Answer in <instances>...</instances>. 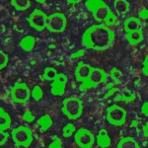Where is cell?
<instances>
[{"instance_id":"obj_33","label":"cell","mask_w":148,"mask_h":148,"mask_svg":"<svg viewBox=\"0 0 148 148\" xmlns=\"http://www.w3.org/2000/svg\"><path fill=\"white\" fill-rule=\"evenodd\" d=\"M143 74H144L146 77H148V54L145 56L144 61H143V68H142Z\"/></svg>"},{"instance_id":"obj_37","label":"cell","mask_w":148,"mask_h":148,"mask_svg":"<svg viewBox=\"0 0 148 148\" xmlns=\"http://www.w3.org/2000/svg\"><path fill=\"white\" fill-rule=\"evenodd\" d=\"M76 2L78 1H67V3H76Z\"/></svg>"},{"instance_id":"obj_8","label":"cell","mask_w":148,"mask_h":148,"mask_svg":"<svg viewBox=\"0 0 148 148\" xmlns=\"http://www.w3.org/2000/svg\"><path fill=\"white\" fill-rule=\"evenodd\" d=\"M32 96V91H30L28 85L24 82H18L14 85L11 91V99L16 104H25Z\"/></svg>"},{"instance_id":"obj_19","label":"cell","mask_w":148,"mask_h":148,"mask_svg":"<svg viewBox=\"0 0 148 148\" xmlns=\"http://www.w3.org/2000/svg\"><path fill=\"white\" fill-rule=\"evenodd\" d=\"M114 6L116 12L120 15H123L130 11V3L126 0H116L114 2Z\"/></svg>"},{"instance_id":"obj_11","label":"cell","mask_w":148,"mask_h":148,"mask_svg":"<svg viewBox=\"0 0 148 148\" xmlns=\"http://www.w3.org/2000/svg\"><path fill=\"white\" fill-rule=\"evenodd\" d=\"M67 83V76L63 73H58L53 83L51 85V92L54 96H62L65 92V86Z\"/></svg>"},{"instance_id":"obj_3","label":"cell","mask_w":148,"mask_h":148,"mask_svg":"<svg viewBox=\"0 0 148 148\" xmlns=\"http://www.w3.org/2000/svg\"><path fill=\"white\" fill-rule=\"evenodd\" d=\"M64 116L71 121L77 120L82 116L83 113V103L78 97L71 96L65 98L62 102L61 109Z\"/></svg>"},{"instance_id":"obj_27","label":"cell","mask_w":148,"mask_h":148,"mask_svg":"<svg viewBox=\"0 0 148 148\" xmlns=\"http://www.w3.org/2000/svg\"><path fill=\"white\" fill-rule=\"evenodd\" d=\"M110 75H111V77L113 78V79L119 80L121 77V76H123V73H121V71L120 70V69H118L116 67H114L111 70V73H110Z\"/></svg>"},{"instance_id":"obj_7","label":"cell","mask_w":148,"mask_h":148,"mask_svg":"<svg viewBox=\"0 0 148 148\" xmlns=\"http://www.w3.org/2000/svg\"><path fill=\"white\" fill-rule=\"evenodd\" d=\"M67 25L65 15L62 13H53L47 16L46 28L51 33H61Z\"/></svg>"},{"instance_id":"obj_20","label":"cell","mask_w":148,"mask_h":148,"mask_svg":"<svg viewBox=\"0 0 148 148\" xmlns=\"http://www.w3.org/2000/svg\"><path fill=\"white\" fill-rule=\"evenodd\" d=\"M38 125L40 126V132H45V131H47V130H49V128L51 127L52 120L49 116L45 114V116H42L39 120H38Z\"/></svg>"},{"instance_id":"obj_22","label":"cell","mask_w":148,"mask_h":148,"mask_svg":"<svg viewBox=\"0 0 148 148\" xmlns=\"http://www.w3.org/2000/svg\"><path fill=\"white\" fill-rule=\"evenodd\" d=\"M57 71L53 67H47L45 69L44 74L42 75V80H47V81H53L57 76Z\"/></svg>"},{"instance_id":"obj_15","label":"cell","mask_w":148,"mask_h":148,"mask_svg":"<svg viewBox=\"0 0 148 148\" xmlns=\"http://www.w3.org/2000/svg\"><path fill=\"white\" fill-rule=\"evenodd\" d=\"M97 143L101 148H107L109 146H111V138H110L108 131L106 130H101L98 133L97 137H96Z\"/></svg>"},{"instance_id":"obj_13","label":"cell","mask_w":148,"mask_h":148,"mask_svg":"<svg viewBox=\"0 0 148 148\" xmlns=\"http://www.w3.org/2000/svg\"><path fill=\"white\" fill-rule=\"evenodd\" d=\"M125 39L128 42V44L131 46H135V45L139 44L140 42L143 40V32L141 29L134 32H130V33H126L125 34Z\"/></svg>"},{"instance_id":"obj_9","label":"cell","mask_w":148,"mask_h":148,"mask_svg":"<svg viewBox=\"0 0 148 148\" xmlns=\"http://www.w3.org/2000/svg\"><path fill=\"white\" fill-rule=\"evenodd\" d=\"M95 140V135L87 128H79L74 133V141L81 148H91Z\"/></svg>"},{"instance_id":"obj_16","label":"cell","mask_w":148,"mask_h":148,"mask_svg":"<svg viewBox=\"0 0 148 148\" xmlns=\"http://www.w3.org/2000/svg\"><path fill=\"white\" fill-rule=\"evenodd\" d=\"M36 39L33 36H26L19 42V46L25 51H31L35 47Z\"/></svg>"},{"instance_id":"obj_29","label":"cell","mask_w":148,"mask_h":148,"mask_svg":"<svg viewBox=\"0 0 148 148\" xmlns=\"http://www.w3.org/2000/svg\"><path fill=\"white\" fill-rule=\"evenodd\" d=\"M84 54H85V49H79V51L73 52V53L71 54V56H70V59H71V60H75V59L80 58V57L84 56Z\"/></svg>"},{"instance_id":"obj_31","label":"cell","mask_w":148,"mask_h":148,"mask_svg":"<svg viewBox=\"0 0 148 148\" xmlns=\"http://www.w3.org/2000/svg\"><path fill=\"white\" fill-rule=\"evenodd\" d=\"M49 148H62L61 141L59 140V138L56 137V136H54L53 137V141H52L51 144H49Z\"/></svg>"},{"instance_id":"obj_14","label":"cell","mask_w":148,"mask_h":148,"mask_svg":"<svg viewBox=\"0 0 148 148\" xmlns=\"http://www.w3.org/2000/svg\"><path fill=\"white\" fill-rule=\"evenodd\" d=\"M123 28L125 30V33L134 32L140 29V20L136 17H130L125 21Z\"/></svg>"},{"instance_id":"obj_32","label":"cell","mask_w":148,"mask_h":148,"mask_svg":"<svg viewBox=\"0 0 148 148\" xmlns=\"http://www.w3.org/2000/svg\"><path fill=\"white\" fill-rule=\"evenodd\" d=\"M9 137V133L8 132H4V131H0V145H3L4 143L7 141Z\"/></svg>"},{"instance_id":"obj_1","label":"cell","mask_w":148,"mask_h":148,"mask_svg":"<svg viewBox=\"0 0 148 148\" xmlns=\"http://www.w3.org/2000/svg\"><path fill=\"white\" fill-rule=\"evenodd\" d=\"M114 33L105 24H95L82 36V46L97 51H106L114 45Z\"/></svg>"},{"instance_id":"obj_21","label":"cell","mask_w":148,"mask_h":148,"mask_svg":"<svg viewBox=\"0 0 148 148\" xmlns=\"http://www.w3.org/2000/svg\"><path fill=\"white\" fill-rule=\"evenodd\" d=\"M11 5L17 11H25L31 6L30 0H12Z\"/></svg>"},{"instance_id":"obj_23","label":"cell","mask_w":148,"mask_h":148,"mask_svg":"<svg viewBox=\"0 0 148 148\" xmlns=\"http://www.w3.org/2000/svg\"><path fill=\"white\" fill-rule=\"evenodd\" d=\"M75 132H76V127L72 123H67V125L62 128V134L65 138L72 136Z\"/></svg>"},{"instance_id":"obj_35","label":"cell","mask_w":148,"mask_h":148,"mask_svg":"<svg viewBox=\"0 0 148 148\" xmlns=\"http://www.w3.org/2000/svg\"><path fill=\"white\" fill-rule=\"evenodd\" d=\"M143 133H144L145 136H148V121L146 123H145L144 125H143Z\"/></svg>"},{"instance_id":"obj_36","label":"cell","mask_w":148,"mask_h":148,"mask_svg":"<svg viewBox=\"0 0 148 148\" xmlns=\"http://www.w3.org/2000/svg\"><path fill=\"white\" fill-rule=\"evenodd\" d=\"M116 91H118V89H116V88H114V89L110 90V91L108 92V94L106 95V98H107V97H110L111 95H113L114 93V92H116Z\"/></svg>"},{"instance_id":"obj_6","label":"cell","mask_w":148,"mask_h":148,"mask_svg":"<svg viewBox=\"0 0 148 148\" xmlns=\"http://www.w3.org/2000/svg\"><path fill=\"white\" fill-rule=\"evenodd\" d=\"M126 111L118 105H112L106 111V119L112 125L120 126L125 125L126 121Z\"/></svg>"},{"instance_id":"obj_5","label":"cell","mask_w":148,"mask_h":148,"mask_svg":"<svg viewBox=\"0 0 148 148\" xmlns=\"http://www.w3.org/2000/svg\"><path fill=\"white\" fill-rule=\"evenodd\" d=\"M107 77H108V74L104 69L93 67L88 79L85 82H83L82 85H80V91L84 92L86 90L90 89V88L97 87L98 85L105 83L107 81Z\"/></svg>"},{"instance_id":"obj_4","label":"cell","mask_w":148,"mask_h":148,"mask_svg":"<svg viewBox=\"0 0 148 148\" xmlns=\"http://www.w3.org/2000/svg\"><path fill=\"white\" fill-rule=\"evenodd\" d=\"M10 135L17 147H29L33 142V132L28 126H18L11 130Z\"/></svg>"},{"instance_id":"obj_25","label":"cell","mask_w":148,"mask_h":148,"mask_svg":"<svg viewBox=\"0 0 148 148\" xmlns=\"http://www.w3.org/2000/svg\"><path fill=\"white\" fill-rule=\"evenodd\" d=\"M9 56L3 51H0V69H3L8 65Z\"/></svg>"},{"instance_id":"obj_26","label":"cell","mask_w":148,"mask_h":148,"mask_svg":"<svg viewBox=\"0 0 148 148\" xmlns=\"http://www.w3.org/2000/svg\"><path fill=\"white\" fill-rule=\"evenodd\" d=\"M135 99V94L131 92H125V94H123L121 96L116 98V100H123L125 102H131Z\"/></svg>"},{"instance_id":"obj_2","label":"cell","mask_w":148,"mask_h":148,"mask_svg":"<svg viewBox=\"0 0 148 148\" xmlns=\"http://www.w3.org/2000/svg\"><path fill=\"white\" fill-rule=\"evenodd\" d=\"M85 5L97 22L105 23L107 19L114 15V12L110 8V6L107 5L103 0H88L85 2Z\"/></svg>"},{"instance_id":"obj_12","label":"cell","mask_w":148,"mask_h":148,"mask_svg":"<svg viewBox=\"0 0 148 148\" xmlns=\"http://www.w3.org/2000/svg\"><path fill=\"white\" fill-rule=\"evenodd\" d=\"M92 66L89 65V64L83 62V61H79L76 66L75 72H74V75H75V79L78 81V82H85L86 80L88 79L90 73H91L92 70Z\"/></svg>"},{"instance_id":"obj_18","label":"cell","mask_w":148,"mask_h":148,"mask_svg":"<svg viewBox=\"0 0 148 148\" xmlns=\"http://www.w3.org/2000/svg\"><path fill=\"white\" fill-rule=\"evenodd\" d=\"M116 148H140L136 140L131 136L123 137L119 141Z\"/></svg>"},{"instance_id":"obj_34","label":"cell","mask_w":148,"mask_h":148,"mask_svg":"<svg viewBox=\"0 0 148 148\" xmlns=\"http://www.w3.org/2000/svg\"><path fill=\"white\" fill-rule=\"evenodd\" d=\"M141 113L144 114L145 116H148V101L144 102L141 106Z\"/></svg>"},{"instance_id":"obj_17","label":"cell","mask_w":148,"mask_h":148,"mask_svg":"<svg viewBox=\"0 0 148 148\" xmlns=\"http://www.w3.org/2000/svg\"><path fill=\"white\" fill-rule=\"evenodd\" d=\"M11 125V118L7 112L0 109V131H6Z\"/></svg>"},{"instance_id":"obj_10","label":"cell","mask_w":148,"mask_h":148,"mask_svg":"<svg viewBox=\"0 0 148 148\" xmlns=\"http://www.w3.org/2000/svg\"><path fill=\"white\" fill-rule=\"evenodd\" d=\"M47 19V14L44 11L40 10V9L37 8L30 14V16L27 18V21L31 27L40 32V31H42L46 28Z\"/></svg>"},{"instance_id":"obj_24","label":"cell","mask_w":148,"mask_h":148,"mask_svg":"<svg viewBox=\"0 0 148 148\" xmlns=\"http://www.w3.org/2000/svg\"><path fill=\"white\" fill-rule=\"evenodd\" d=\"M42 96H44V92H42V88H40L39 85H36L32 90V98L35 101L38 102L42 99Z\"/></svg>"},{"instance_id":"obj_28","label":"cell","mask_w":148,"mask_h":148,"mask_svg":"<svg viewBox=\"0 0 148 148\" xmlns=\"http://www.w3.org/2000/svg\"><path fill=\"white\" fill-rule=\"evenodd\" d=\"M23 120L25 121H27V123H32V121H35V116L30 111H27L23 114Z\"/></svg>"},{"instance_id":"obj_30","label":"cell","mask_w":148,"mask_h":148,"mask_svg":"<svg viewBox=\"0 0 148 148\" xmlns=\"http://www.w3.org/2000/svg\"><path fill=\"white\" fill-rule=\"evenodd\" d=\"M138 17H139V20H145V19L148 18V9L143 7V8L140 9L138 11Z\"/></svg>"}]
</instances>
